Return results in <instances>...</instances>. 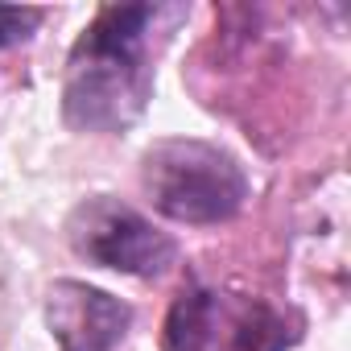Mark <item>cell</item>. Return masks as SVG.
<instances>
[{"instance_id":"obj_1","label":"cell","mask_w":351,"mask_h":351,"mask_svg":"<svg viewBox=\"0 0 351 351\" xmlns=\"http://www.w3.org/2000/svg\"><path fill=\"white\" fill-rule=\"evenodd\" d=\"M149 5H108L83 29L66 58L62 116L79 132H124L149 104L153 71L145 58V34L153 25Z\"/></svg>"},{"instance_id":"obj_2","label":"cell","mask_w":351,"mask_h":351,"mask_svg":"<svg viewBox=\"0 0 351 351\" xmlns=\"http://www.w3.org/2000/svg\"><path fill=\"white\" fill-rule=\"evenodd\" d=\"M141 191L165 219L211 228L240 215L248 178L228 149L195 136H165L141 157Z\"/></svg>"},{"instance_id":"obj_3","label":"cell","mask_w":351,"mask_h":351,"mask_svg":"<svg viewBox=\"0 0 351 351\" xmlns=\"http://www.w3.org/2000/svg\"><path fill=\"white\" fill-rule=\"evenodd\" d=\"M285 318L252 298L182 289L165 314V351H285Z\"/></svg>"},{"instance_id":"obj_4","label":"cell","mask_w":351,"mask_h":351,"mask_svg":"<svg viewBox=\"0 0 351 351\" xmlns=\"http://www.w3.org/2000/svg\"><path fill=\"white\" fill-rule=\"evenodd\" d=\"M66 244L87 265L116 269L128 277H161L178 261L173 236H165L136 207H128L112 195L83 199L66 215Z\"/></svg>"},{"instance_id":"obj_5","label":"cell","mask_w":351,"mask_h":351,"mask_svg":"<svg viewBox=\"0 0 351 351\" xmlns=\"http://www.w3.org/2000/svg\"><path fill=\"white\" fill-rule=\"evenodd\" d=\"M46 326L58 351H116L132 326V306L66 277L46 289Z\"/></svg>"},{"instance_id":"obj_6","label":"cell","mask_w":351,"mask_h":351,"mask_svg":"<svg viewBox=\"0 0 351 351\" xmlns=\"http://www.w3.org/2000/svg\"><path fill=\"white\" fill-rule=\"evenodd\" d=\"M42 13L38 9H21V5H0V46H17L38 29Z\"/></svg>"}]
</instances>
